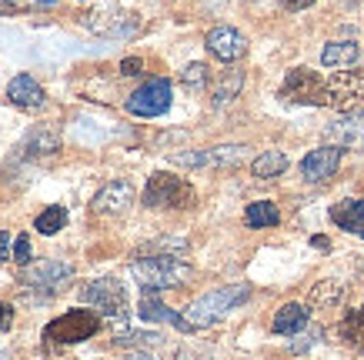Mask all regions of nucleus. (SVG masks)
I'll return each mask as SVG.
<instances>
[{"label": "nucleus", "instance_id": "obj_1", "mask_svg": "<svg viewBox=\"0 0 364 360\" xmlns=\"http://www.w3.org/2000/svg\"><path fill=\"white\" fill-rule=\"evenodd\" d=\"M247 297H251V287L247 284L218 287V290L204 294L200 300H194V304L184 310V320L191 324V330H204V327H210V324H218L221 317H228L234 307H241Z\"/></svg>", "mask_w": 364, "mask_h": 360}, {"label": "nucleus", "instance_id": "obj_2", "mask_svg": "<svg viewBox=\"0 0 364 360\" xmlns=\"http://www.w3.org/2000/svg\"><path fill=\"white\" fill-rule=\"evenodd\" d=\"M131 273L137 277L141 290L157 294V290H171V287H184L191 277V263L181 257H137L131 263Z\"/></svg>", "mask_w": 364, "mask_h": 360}, {"label": "nucleus", "instance_id": "obj_3", "mask_svg": "<svg viewBox=\"0 0 364 360\" xmlns=\"http://www.w3.org/2000/svg\"><path fill=\"white\" fill-rule=\"evenodd\" d=\"M74 280V267L67 261H33L31 267H23L21 277V290L27 297H37V300H47V297H57L67 284Z\"/></svg>", "mask_w": 364, "mask_h": 360}, {"label": "nucleus", "instance_id": "obj_4", "mask_svg": "<svg viewBox=\"0 0 364 360\" xmlns=\"http://www.w3.org/2000/svg\"><path fill=\"white\" fill-rule=\"evenodd\" d=\"M100 314L97 310H84V307H74L60 314L57 320H50L44 327V340L47 347H67V344H80V340H90L100 334Z\"/></svg>", "mask_w": 364, "mask_h": 360}, {"label": "nucleus", "instance_id": "obj_5", "mask_svg": "<svg viewBox=\"0 0 364 360\" xmlns=\"http://www.w3.org/2000/svg\"><path fill=\"white\" fill-rule=\"evenodd\" d=\"M281 97L291 100V104H308V107H334L331 84L311 67L287 70L284 84H281Z\"/></svg>", "mask_w": 364, "mask_h": 360}, {"label": "nucleus", "instance_id": "obj_6", "mask_svg": "<svg viewBox=\"0 0 364 360\" xmlns=\"http://www.w3.org/2000/svg\"><path fill=\"white\" fill-rule=\"evenodd\" d=\"M198 204V190L191 187V180L177 174H164L157 170L151 174L147 187H144V207H171V210H188Z\"/></svg>", "mask_w": 364, "mask_h": 360}, {"label": "nucleus", "instance_id": "obj_7", "mask_svg": "<svg viewBox=\"0 0 364 360\" xmlns=\"http://www.w3.org/2000/svg\"><path fill=\"white\" fill-rule=\"evenodd\" d=\"M80 304L94 307L100 317L124 320V317H127V290H124L121 280L100 277V280H90V284L80 287Z\"/></svg>", "mask_w": 364, "mask_h": 360}, {"label": "nucleus", "instance_id": "obj_8", "mask_svg": "<svg viewBox=\"0 0 364 360\" xmlns=\"http://www.w3.org/2000/svg\"><path fill=\"white\" fill-rule=\"evenodd\" d=\"M171 100H174V87H171V80L164 77H154V80H147L144 87H137L127 97V114L134 117H161L171 110Z\"/></svg>", "mask_w": 364, "mask_h": 360}, {"label": "nucleus", "instance_id": "obj_9", "mask_svg": "<svg viewBox=\"0 0 364 360\" xmlns=\"http://www.w3.org/2000/svg\"><path fill=\"white\" fill-rule=\"evenodd\" d=\"M244 157H247V147H241V143H228V147H208V151L174 153L171 160H174L177 167L198 170V167H234V164H241Z\"/></svg>", "mask_w": 364, "mask_h": 360}, {"label": "nucleus", "instance_id": "obj_10", "mask_svg": "<svg viewBox=\"0 0 364 360\" xmlns=\"http://www.w3.org/2000/svg\"><path fill=\"white\" fill-rule=\"evenodd\" d=\"M204 44H208L210 54L218 57V60H224V64H234V60H241V57L247 54V40H244V33L234 31V27H228V23L208 31Z\"/></svg>", "mask_w": 364, "mask_h": 360}, {"label": "nucleus", "instance_id": "obj_11", "mask_svg": "<svg viewBox=\"0 0 364 360\" xmlns=\"http://www.w3.org/2000/svg\"><path fill=\"white\" fill-rule=\"evenodd\" d=\"M341 147H334V143H324L318 151H311L304 160H301V177L308 180V184H321V180H328L334 177V170L341 167Z\"/></svg>", "mask_w": 364, "mask_h": 360}, {"label": "nucleus", "instance_id": "obj_12", "mask_svg": "<svg viewBox=\"0 0 364 360\" xmlns=\"http://www.w3.org/2000/svg\"><path fill=\"white\" fill-rule=\"evenodd\" d=\"M324 137L334 143V147H351V151H364V110H351V114H344L338 117L324 131Z\"/></svg>", "mask_w": 364, "mask_h": 360}, {"label": "nucleus", "instance_id": "obj_13", "mask_svg": "<svg viewBox=\"0 0 364 360\" xmlns=\"http://www.w3.org/2000/svg\"><path fill=\"white\" fill-rule=\"evenodd\" d=\"M328 84H331L338 110H351L358 104H364V70H338Z\"/></svg>", "mask_w": 364, "mask_h": 360}, {"label": "nucleus", "instance_id": "obj_14", "mask_svg": "<svg viewBox=\"0 0 364 360\" xmlns=\"http://www.w3.org/2000/svg\"><path fill=\"white\" fill-rule=\"evenodd\" d=\"M134 204V187L127 180H111V184H104L97 190V197L90 200V207L94 214H124V210Z\"/></svg>", "mask_w": 364, "mask_h": 360}, {"label": "nucleus", "instance_id": "obj_15", "mask_svg": "<svg viewBox=\"0 0 364 360\" xmlns=\"http://www.w3.org/2000/svg\"><path fill=\"white\" fill-rule=\"evenodd\" d=\"M7 100L21 110H44L47 107V90L33 80L31 74H17L7 84Z\"/></svg>", "mask_w": 364, "mask_h": 360}, {"label": "nucleus", "instance_id": "obj_16", "mask_svg": "<svg viewBox=\"0 0 364 360\" xmlns=\"http://www.w3.org/2000/svg\"><path fill=\"white\" fill-rule=\"evenodd\" d=\"M137 317H141V320H151V324H171V327L184 330V334L191 330V324L184 320V314L171 310V307H167L161 297H157V294H147V290L141 294V304H137Z\"/></svg>", "mask_w": 364, "mask_h": 360}, {"label": "nucleus", "instance_id": "obj_17", "mask_svg": "<svg viewBox=\"0 0 364 360\" xmlns=\"http://www.w3.org/2000/svg\"><path fill=\"white\" fill-rule=\"evenodd\" d=\"M331 224L354 234V237H364V197L361 200H341V204H334Z\"/></svg>", "mask_w": 364, "mask_h": 360}, {"label": "nucleus", "instance_id": "obj_18", "mask_svg": "<svg viewBox=\"0 0 364 360\" xmlns=\"http://www.w3.org/2000/svg\"><path fill=\"white\" fill-rule=\"evenodd\" d=\"M308 304H284L281 310L274 314V324H271V330H274L277 337H291V334H298V330L308 327Z\"/></svg>", "mask_w": 364, "mask_h": 360}, {"label": "nucleus", "instance_id": "obj_19", "mask_svg": "<svg viewBox=\"0 0 364 360\" xmlns=\"http://www.w3.org/2000/svg\"><path fill=\"white\" fill-rule=\"evenodd\" d=\"M358 57H361V47L351 44V40H334L321 50V64L331 67V70H348L351 64H358Z\"/></svg>", "mask_w": 364, "mask_h": 360}, {"label": "nucleus", "instance_id": "obj_20", "mask_svg": "<svg viewBox=\"0 0 364 360\" xmlns=\"http://www.w3.org/2000/svg\"><path fill=\"white\" fill-rule=\"evenodd\" d=\"M57 151H60V137L50 127H33L23 141V153H31V157H50Z\"/></svg>", "mask_w": 364, "mask_h": 360}, {"label": "nucleus", "instance_id": "obj_21", "mask_svg": "<svg viewBox=\"0 0 364 360\" xmlns=\"http://www.w3.org/2000/svg\"><path fill=\"white\" fill-rule=\"evenodd\" d=\"M338 334H341V340L348 347L364 354V307H354V310L344 314V320L338 324Z\"/></svg>", "mask_w": 364, "mask_h": 360}, {"label": "nucleus", "instance_id": "obj_22", "mask_svg": "<svg viewBox=\"0 0 364 360\" xmlns=\"http://www.w3.org/2000/svg\"><path fill=\"white\" fill-rule=\"evenodd\" d=\"M284 170H287V157L281 151H264L261 157H254V164H251V174L257 180H274Z\"/></svg>", "mask_w": 364, "mask_h": 360}, {"label": "nucleus", "instance_id": "obj_23", "mask_svg": "<svg viewBox=\"0 0 364 360\" xmlns=\"http://www.w3.org/2000/svg\"><path fill=\"white\" fill-rule=\"evenodd\" d=\"M277 220H281V214H277V207L271 200H254V204H247V210H244V224L251 230L274 227Z\"/></svg>", "mask_w": 364, "mask_h": 360}, {"label": "nucleus", "instance_id": "obj_24", "mask_svg": "<svg viewBox=\"0 0 364 360\" xmlns=\"http://www.w3.org/2000/svg\"><path fill=\"white\" fill-rule=\"evenodd\" d=\"M241 87H244V74H241V70H224L221 80H218V87H214V97H210V104H214V107L231 104V100L241 94Z\"/></svg>", "mask_w": 364, "mask_h": 360}, {"label": "nucleus", "instance_id": "obj_25", "mask_svg": "<svg viewBox=\"0 0 364 360\" xmlns=\"http://www.w3.org/2000/svg\"><path fill=\"white\" fill-rule=\"evenodd\" d=\"M67 227V210L64 207H47L37 214V220H33V230H41V234H47V237H54L57 230Z\"/></svg>", "mask_w": 364, "mask_h": 360}, {"label": "nucleus", "instance_id": "obj_26", "mask_svg": "<svg viewBox=\"0 0 364 360\" xmlns=\"http://www.w3.org/2000/svg\"><path fill=\"white\" fill-rule=\"evenodd\" d=\"M341 297H344V287L338 280H318V284L311 287V304H318V307H334Z\"/></svg>", "mask_w": 364, "mask_h": 360}, {"label": "nucleus", "instance_id": "obj_27", "mask_svg": "<svg viewBox=\"0 0 364 360\" xmlns=\"http://www.w3.org/2000/svg\"><path fill=\"white\" fill-rule=\"evenodd\" d=\"M208 67L204 64H188L184 70H181V80H184V87L191 90H200V87H208Z\"/></svg>", "mask_w": 364, "mask_h": 360}, {"label": "nucleus", "instance_id": "obj_28", "mask_svg": "<svg viewBox=\"0 0 364 360\" xmlns=\"http://www.w3.org/2000/svg\"><path fill=\"white\" fill-rule=\"evenodd\" d=\"M31 237L27 234H21V237L14 240V261L21 263V267H31Z\"/></svg>", "mask_w": 364, "mask_h": 360}, {"label": "nucleus", "instance_id": "obj_29", "mask_svg": "<svg viewBox=\"0 0 364 360\" xmlns=\"http://www.w3.org/2000/svg\"><path fill=\"white\" fill-rule=\"evenodd\" d=\"M114 344H161V334H121Z\"/></svg>", "mask_w": 364, "mask_h": 360}, {"label": "nucleus", "instance_id": "obj_30", "mask_svg": "<svg viewBox=\"0 0 364 360\" xmlns=\"http://www.w3.org/2000/svg\"><path fill=\"white\" fill-rule=\"evenodd\" d=\"M141 70H144V60H141V57H127V60L121 64V74H127V77H137Z\"/></svg>", "mask_w": 364, "mask_h": 360}, {"label": "nucleus", "instance_id": "obj_31", "mask_svg": "<svg viewBox=\"0 0 364 360\" xmlns=\"http://www.w3.org/2000/svg\"><path fill=\"white\" fill-rule=\"evenodd\" d=\"M0 261H14V251H11V230H0Z\"/></svg>", "mask_w": 364, "mask_h": 360}, {"label": "nucleus", "instance_id": "obj_32", "mask_svg": "<svg viewBox=\"0 0 364 360\" xmlns=\"http://www.w3.org/2000/svg\"><path fill=\"white\" fill-rule=\"evenodd\" d=\"M11 327H14V307L0 304V330H11Z\"/></svg>", "mask_w": 364, "mask_h": 360}, {"label": "nucleus", "instance_id": "obj_33", "mask_svg": "<svg viewBox=\"0 0 364 360\" xmlns=\"http://www.w3.org/2000/svg\"><path fill=\"white\" fill-rule=\"evenodd\" d=\"M284 4V11H308L314 0H281Z\"/></svg>", "mask_w": 364, "mask_h": 360}, {"label": "nucleus", "instance_id": "obj_34", "mask_svg": "<svg viewBox=\"0 0 364 360\" xmlns=\"http://www.w3.org/2000/svg\"><path fill=\"white\" fill-rule=\"evenodd\" d=\"M21 7L17 4H11V0H0V13H17Z\"/></svg>", "mask_w": 364, "mask_h": 360}, {"label": "nucleus", "instance_id": "obj_35", "mask_svg": "<svg viewBox=\"0 0 364 360\" xmlns=\"http://www.w3.org/2000/svg\"><path fill=\"white\" fill-rule=\"evenodd\" d=\"M311 244H314L318 251H328V247H331V244H328V237H311Z\"/></svg>", "mask_w": 364, "mask_h": 360}, {"label": "nucleus", "instance_id": "obj_36", "mask_svg": "<svg viewBox=\"0 0 364 360\" xmlns=\"http://www.w3.org/2000/svg\"><path fill=\"white\" fill-rule=\"evenodd\" d=\"M127 360H154V357H151V354H144V350H141V354H131Z\"/></svg>", "mask_w": 364, "mask_h": 360}]
</instances>
